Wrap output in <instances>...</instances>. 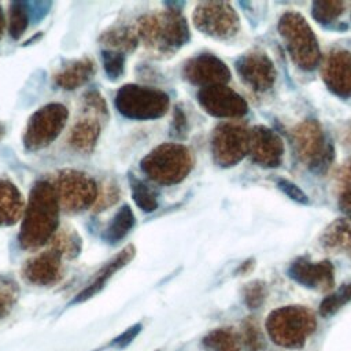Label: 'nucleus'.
Here are the masks:
<instances>
[{
	"instance_id": "79ce46f5",
	"label": "nucleus",
	"mask_w": 351,
	"mask_h": 351,
	"mask_svg": "<svg viewBox=\"0 0 351 351\" xmlns=\"http://www.w3.org/2000/svg\"><path fill=\"white\" fill-rule=\"evenodd\" d=\"M339 206L341 208V211L344 213V215L351 219V186L346 188L340 196L339 200Z\"/></svg>"
},
{
	"instance_id": "c756f323",
	"label": "nucleus",
	"mask_w": 351,
	"mask_h": 351,
	"mask_svg": "<svg viewBox=\"0 0 351 351\" xmlns=\"http://www.w3.org/2000/svg\"><path fill=\"white\" fill-rule=\"evenodd\" d=\"M240 341L247 351H263V348L266 347L263 333L255 318L248 317L241 324Z\"/></svg>"
},
{
	"instance_id": "e433bc0d",
	"label": "nucleus",
	"mask_w": 351,
	"mask_h": 351,
	"mask_svg": "<svg viewBox=\"0 0 351 351\" xmlns=\"http://www.w3.org/2000/svg\"><path fill=\"white\" fill-rule=\"evenodd\" d=\"M140 330H141V324H136L129 329H126L123 333H121L118 337L112 339V341L108 343L104 348H115V350L125 348L140 333Z\"/></svg>"
},
{
	"instance_id": "58836bf2",
	"label": "nucleus",
	"mask_w": 351,
	"mask_h": 351,
	"mask_svg": "<svg viewBox=\"0 0 351 351\" xmlns=\"http://www.w3.org/2000/svg\"><path fill=\"white\" fill-rule=\"evenodd\" d=\"M188 130V122L184 111L180 107L174 108V117H173V123H171V134L178 138H184L186 136Z\"/></svg>"
},
{
	"instance_id": "1a4fd4ad",
	"label": "nucleus",
	"mask_w": 351,
	"mask_h": 351,
	"mask_svg": "<svg viewBox=\"0 0 351 351\" xmlns=\"http://www.w3.org/2000/svg\"><path fill=\"white\" fill-rule=\"evenodd\" d=\"M69 111L60 103H49L29 118L23 132V145L27 151H38L53 143L66 126Z\"/></svg>"
},
{
	"instance_id": "f8f14e48",
	"label": "nucleus",
	"mask_w": 351,
	"mask_h": 351,
	"mask_svg": "<svg viewBox=\"0 0 351 351\" xmlns=\"http://www.w3.org/2000/svg\"><path fill=\"white\" fill-rule=\"evenodd\" d=\"M197 101L207 114L217 118H239L248 111L245 100L226 85L200 88Z\"/></svg>"
},
{
	"instance_id": "37998d69",
	"label": "nucleus",
	"mask_w": 351,
	"mask_h": 351,
	"mask_svg": "<svg viewBox=\"0 0 351 351\" xmlns=\"http://www.w3.org/2000/svg\"><path fill=\"white\" fill-rule=\"evenodd\" d=\"M4 26H5V19H4V14H3V10L0 7V38L3 36V32H4Z\"/></svg>"
},
{
	"instance_id": "c9c22d12",
	"label": "nucleus",
	"mask_w": 351,
	"mask_h": 351,
	"mask_svg": "<svg viewBox=\"0 0 351 351\" xmlns=\"http://www.w3.org/2000/svg\"><path fill=\"white\" fill-rule=\"evenodd\" d=\"M266 298V289L265 284L261 281L250 282L244 288V302L250 308H258Z\"/></svg>"
},
{
	"instance_id": "a211bd4d",
	"label": "nucleus",
	"mask_w": 351,
	"mask_h": 351,
	"mask_svg": "<svg viewBox=\"0 0 351 351\" xmlns=\"http://www.w3.org/2000/svg\"><path fill=\"white\" fill-rule=\"evenodd\" d=\"M326 86L340 97L351 96V53L344 49L330 51L322 64Z\"/></svg>"
},
{
	"instance_id": "bb28decb",
	"label": "nucleus",
	"mask_w": 351,
	"mask_h": 351,
	"mask_svg": "<svg viewBox=\"0 0 351 351\" xmlns=\"http://www.w3.org/2000/svg\"><path fill=\"white\" fill-rule=\"evenodd\" d=\"M130 189L134 203L144 213H152L158 208V195L144 181L130 176Z\"/></svg>"
},
{
	"instance_id": "72a5a7b5",
	"label": "nucleus",
	"mask_w": 351,
	"mask_h": 351,
	"mask_svg": "<svg viewBox=\"0 0 351 351\" xmlns=\"http://www.w3.org/2000/svg\"><path fill=\"white\" fill-rule=\"evenodd\" d=\"M125 53L111 49H103L101 51V62L104 71L110 80H118L122 77L125 71Z\"/></svg>"
},
{
	"instance_id": "c85d7f7f",
	"label": "nucleus",
	"mask_w": 351,
	"mask_h": 351,
	"mask_svg": "<svg viewBox=\"0 0 351 351\" xmlns=\"http://www.w3.org/2000/svg\"><path fill=\"white\" fill-rule=\"evenodd\" d=\"M49 245L60 251L64 258H73L81 250V239L73 229H60L55 233Z\"/></svg>"
},
{
	"instance_id": "393cba45",
	"label": "nucleus",
	"mask_w": 351,
	"mask_h": 351,
	"mask_svg": "<svg viewBox=\"0 0 351 351\" xmlns=\"http://www.w3.org/2000/svg\"><path fill=\"white\" fill-rule=\"evenodd\" d=\"M203 346L208 351H241L240 337L230 328H218L211 330L203 339Z\"/></svg>"
},
{
	"instance_id": "cd10ccee",
	"label": "nucleus",
	"mask_w": 351,
	"mask_h": 351,
	"mask_svg": "<svg viewBox=\"0 0 351 351\" xmlns=\"http://www.w3.org/2000/svg\"><path fill=\"white\" fill-rule=\"evenodd\" d=\"M30 8L27 3L14 1L10 5V21H8V32L14 40L22 37L25 30L29 26L30 21Z\"/></svg>"
},
{
	"instance_id": "ea45409f",
	"label": "nucleus",
	"mask_w": 351,
	"mask_h": 351,
	"mask_svg": "<svg viewBox=\"0 0 351 351\" xmlns=\"http://www.w3.org/2000/svg\"><path fill=\"white\" fill-rule=\"evenodd\" d=\"M85 104L93 110L96 114L100 115H107V106L104 99L100 96L97 90H90L85 95Z\"/></svg>"
},
{
	"instance_id": "f704fd0d",
	"label": "nucleus",
	"mask_w": 351,
	"mask_h": 351,
	"mask_svg": "<svg viewBox=\"0 0 351 351\" xmlns=\"http://www.w3.org/2000/svg\"><path fill=\"white\" fill-rule=\"evenodd\" d=\"M118 199H119V188L117 186V184L106 182L101 185V188H99L97 200H96L93 208L96 213L107 210L108 207L115 204L118 202Z\"/></svg>"
},
{
	"instance_id": "b1692460",
	"label": "nucleus",
	"mask_w": 351,
	"mask_h": 351,
	"mask_svg": "<svg viewBox=\"0 0 351 351\" xmlns=\"http://www.w3.org/2000/svg\"><path fill=\"white\" fill-rule=\"evenodd\" d=\"M134 222L136 219L132 208L128 204L122 206L104 229L103 240L108 244H115L121 241L134 226Z\"/></svg>"
},
{
	"instance_id": "ddd939ff",
	"label": "nucleus",
	"mask_w": 351,
	"mask_h": 351,
	"mask_svg": "<svg viewBox=\"0 0 351 351\" xmlns=\"http://www.w3.org/2000/svg\"><path fill=\"white\" fill-rule=\"evenodd\" d=\"M182 75L193 85L202 88L225 85L230 80L228 66L211 53H200L185 62Z\"/></svg>"
},
{
	"instance_id": "412c9836",
	"label": "nucleus",
	"mask_w": 351,
	"mask_h": 351,
	"mask_svg": "<svg viewBox=\"0 0 351 351\" xmlns=\"http://www.w3.org/2000/svg\"><path fill=\"white\" fill-rule=\"evenodd\" d=\"M25 213V200L19 189L8 180L0 178V226L16 223Z\"/></svg>"
},
{
	"instance_id": "473e14b6",
	"label": "nucleus",
	"mask_w": 351,
	"mask_h": 351,
	"mask_svg": "<svg viewBox=\"0 0 351 351\" xmlns=\"http://www.w3.org/2000/svg\"><path fill=\"white\" fill-rule=\"evenodd\" d=\"M343 10H344L343 1H333V0L314 1L311 14L315 21L325 25L335 21L343 12Z\"/></svg>"
},
{
	"instance_id": "f03ea898",
	"label": "nucleus",
	"mask_w": 351,
	"mask_h": 351,
	"mask_svg": "<svg viewBox=\"0 0 351 351\" xmlns=\"http://www.w3.org/2000/svg\"><path fill=\"white\" fill-rule=\"evenodd\" d=\"M138 40L151 51L171 55L189 40L186 19L178 10H165L143 15L136 26Z\"/></svg>"
},
{
	"instance_id": "9d476101",
	"label": "nucleus",
	"mask_w": 351,
	"mask_h": 351,
	"mask_svg": "<svg viewBox=\"0 0 351 351\" xmlns=\"http://www.w3.org/2000/svg\"><path fill=\"white\" fill-rule=\"evenodd\" d=\"M248 145L250 130L241 123L223 122L214 129L211 136L214 162L222 167L239 163L248 154Z\"/></svg>"
},
{
	"instance_id": "f3484780",
	"label": "nucleus",
	"mask_w": 351,
	"mask_h": 351,
	"mask_svg": "<svg viewBox=\"0 0 351 351\" xmlns=\"http://www.w3.org/2000/svg\"><path fill=\"white\" fill-rule=\"evenodd\" d=\"M288 276L303 287L328 291L335 284V270L329 261L311 262L307 258H298L288 269Z\"/></svg>"
},
{
	"instance_id": "39448f33",
	"label": "nucleus",
	"mask_w": 351,
	"mask_h": 351,
	"mask_svg": "<svg viewBox=\"0 0 351 351\" xmlns=\"http://www.w3.org/2000/svg\"><path fill=\"white\" fill-rule=\"evenodd\" d=\"M278 32L293 63L303 70H314L321 55L317 38L306 19L299 12H285L280 18Z\"/></svg>"
},
{
	"instance_id": "aec40b11",
	"label": "nucleus",
	"mask_w": 351,
	"mask_h": 351,
	"mask_svg": "<svg viewBox=\"0 0 351 351\" xmlns=\"http://www.w3.org/2000/svg\"><path fill=\"white\" fill-rule=\"evenodd\" d=\"M95 71V62L89 58H82L73 60L59 69L53 75V81L56 86L64 90H74L85 85L93 77Z\"/></svg>"
},
{
	"instance_id": "423d86ee",
	"label": "nucleus",
	"mask_w": 351,
	"mask_h": 351,
	"mask_svg": "<svg viewBox=\"0 0 351 351\" xmlns=\"http://www.w3.org/2000/svg\"><path fill=\"white\" fill-rule=\"evenodd\" d=\"M115 107L121 115L134 121H151L163 117L169 110V96L155 88L128 84L118 89Z\"/></svg>"
},
{
	"instance_id": "4c0bfd02",
	"label": "nucleus",
	"mask_w": 351,
	"mask_h": 351,
	"mask_svg": "<svg viewBox=\"0 0 351 351\" xmlns=\"http://www.w3.org/2000/svg\"><path fill=\"white\" fill-rule=\"evenodd\" d=\"M277 186H278L288 197H291L292 200L299 202V203H302V204L308 203L307 195H306L298 185L292 184L291 181H288V180H278V181H277Z\"/></svg>"
},
{
	"instance_id": "4468645a",
	"label": "nucleus",
	"mask_w": 351,
	"mask_h": 351,
	"mask_svg": "<svg viewBox=\"0 0 351 351\" xmlns=\"http://www.w3.org/2000/svg\"><path fill=\"white\" fill-rule=\"evenodd\" d=\"M63 254L51 247L30 258L22 270L23 278L34 285L48 287L56 284L63 273Z\"/></svg>"
},
{
	"instance_id": "5701e85b",
	"label": "nucleus",
	"mask_w": 351,
	"mask_h": 351,
	"mask_svg": "<svg viewBox=\"0 0 351 351\" xmlns=\"http://www.w3.org/2000/svg\"><path fill=\"white\" fill-rule=\"evenodd\" d=\"M138 36L137 32L128 26H119L112 27L110 30L103 32L100 36V43L106 45V49L118 51V52H130L133 51L138 44Z\"/></svg>"
},
{
	"instance_id": "0eeeda50",
	"label": "nucleus",
	"mask_w": 351,
	"mask_h": 351,
	"mask_svg": "<svg viewBox=\"0 0 351 351\" xmlns=\"http://www.w3.org/2000/svg\"><path fill=\"white\" fill-rule=\"evenodd\" d=\"M292 145L298 158L315 173H324L335 156L332 144L314 119L303 121L292 130Z\"/></svg>"
},
{
	"instance_id": "c03bdc74",
	"label": "nucleus",
	"mask_w": 351,
	"mask_h": 351,
	"mask_svg": "<svg viewBox=\"0 0 351 351\" xmlns=\"http://www.w3.org/2000/svg\"><path fill=\"white\" fill-rule=\"evenodd\" d=\"M4 133H5V126L0 122V140H1V137L4 136Z\"/></svg>"
},
{
	"instance_id": "2f4dec72",
	"label": "nucleus",
	"mask_w": 351,
	"mask_h": 351,
	"mask_svg": "<svg viewBox=\"0 0 351 351\" xmlns=\"http://www.w3.org/2000/svg\"><path fill=\"white\" fill-rule=\"evenodd\" d=\"M19 296L18 284L8 276L0 274V319L8 315Z\"/></svg>"
},
{
	"instance_id": "7ed1b4c3",
	"label": "nucleus",
	"mask_w": 351,
	"mask_h": 351,
	"mask_svg": "<svg viewBox=\"0 0 351 351\" xmlns=\"http://www.w3.org/2000/svg\"><path fill=\"white\" fill-rule=\"evenodd\" d=\"M140 167L154 182L176 185L186 178L193 167L191 151L178 143H163L147 154Z\"/></svg>"
},
{
	"instance_id": "6e6552de",
	"label": "nucleus",
	"mask_w": 351,
	"mask_h": 351,
	"mask_svg": "<svg viewBox=\"0 0 351 351\" xmlns=\"http://www.w3.org/2000/svg\"><path fill=\"white\" fill-rule=\"evenodd\" d=\"M59 207L64 213H81L95 206L99 195V185L86 173L66 169L58 173L55 181Z\"/></svg>"
},
{
	"instance_id": "a19ab883",
	"label": "nucleus",
	"mask_w": 351,
	"mask_h": 351,
	"mask_svg": "<svg viewBox=\"0 0 351 351\" xmlns=\"http://www.w3.org/2000/svg\"><path fill=\"white\" fill-rule=\"evenodd\" d=\"M337 178H339V182L344 186V189L351 186V159L343 163L341 169L339 170Z\"/></svg>"
},
{
	"instance_id": "20e7f679",
	"label": "nucleus",
	"mask_w": 351,
	"mask_h": 351,
	"mask_svg": "<svg viewBox=\"0 0 351 351\" xmlns=\"http://www.w3.org/2000/svg\"><path fill=\"white\" fill-rule=\"evenodd\" d=\"M315 329L314 314L303 306H284L271 311L266 321L270 339L285 348H300Z\"/></svg>"
},
{
	"instance_id": "a878e982",
	"label": "nucleus",
	"mask_w": 351,
	"mask_h": 351,
	"mask_svg": "<svg viewBox=\"0 0 351 351\" xmlns=\"http://www.w3.org/2000/svg\"><path fill=\"white\" fill-rule=\"evenodd\" d=\"M321 243L328 250H339L351 244V223L346 219H336L324 232Z\"/></svg>"
},
{
	"instance_id": "6ab92c4d",
	"label": "nucleus",
	"mask_w": 351,
	"mask_h": 351,
	"mask_svg": "<svg viewBox=\"0 0 351 351\" xmlns=\"http://www.w3.org/2000/svg\"><path fill=\"white\" fill-rule=\"evenodd\" d=\"M134 254H136V250L132 244L121 250L115 256H112L108 262H106V265H103V267L96 273L92 281L81 292L77 293V296L71 300V304L86 302L88 299L97 295L106 287V284L112 278V276L133 259Z\"/></svg>"
},
{
	"instance_id": "dca6fc26",
	"label": "nucleus",
	"mask_w": 351,
	"mask_h": 351,
	"mask_svg": "<svg viewBox=\"0 0 351 351\" xmlns=\"http://www.w3.org/2000/svg\"><path fill=\"white\" fill-rule=\"evenodd\" d=\"M248 154L259 166L277 167L282 160L284 144L277 133L266 126H255L250 130Z\"/></svg>"
},
{
	"instance_id": "f257e3e1",
	"label": "nucleus",
	"mask_w": 351,
	"mask_h": 351,
	"mask_svg": "<svg viewBox=\"0 0 351 351\" xmlns=\"http://www.w3.org/2000/svg\"><path fill=\"white\" fill-rule=\"evenodd\" d=\"M59 202L55 185L49 180H38L29 195L22 217L19 245L23 250H36L52 240L59 225Z\"/></svg>"
},
{
	"instance_id": "4be33fe9",
	"label": "nucleus",
	"mask_w": 351,
	"mask_h": 351,
	"mask_svg": "<svg viewBox=\"0 0 351 351\" xmlns=\"http://www.w3.org/2000/svg\"><path fill=\"white\" fill-rule=\"evenodd\" d=\"M100 122L93 117L78 119L69 134V145L80 154H90L100 137Z\"/></svg>"
},
{
	"instance_id": "9b49d317",
	"label": "nucleus",
	"mask_w": 351,
	"mask_h": 351,
	"mask_svg": "<svg viewBox=\"0 0 351 351\" xmlns=\"http://www.w3.org/2000/svg\"><path fill=\"white\" fill-rule=\"evenodd\" d=\"M193 23L202 33L218 40L233 37L240 27L237 12L223 1L199 3L193 11Z\"/></svg>"
},
{
	"instance_id": "2eb2a0df",
	"label": "nucleus",
	"mask_w": 351,
	"mask_h": 351,
	"mask_svg": "<svg viewBox=\"0 0 351 351\" xmlns=\"http://www.w3.org/2000/svg\"><path fill=\"white\" fill-rule=\"evenodd\" d=\"M240 78L252 89L263 92L273 86L276 69L270 58L263 52H250L236 62Z\"/></svg>"
},
{
	"instance_id": "7c9ffc66",
	"label": "nucleus",
	"mask_w": 351,
	"mask_h": 351,
	"mask_svg": "<svg viewBox=\"0 0 351 351\" xmlns=\"http://www.w3.org/2000/svg\"><path fill=\"white\" fill-rule=\"evenodd\" d=\"M350 300H351V282H347V284H343L337 291L328 295L322 300L319 306V314L322 317H330Z\"/></svg>"
}]
</instances>
